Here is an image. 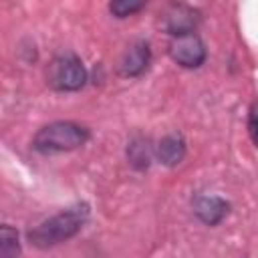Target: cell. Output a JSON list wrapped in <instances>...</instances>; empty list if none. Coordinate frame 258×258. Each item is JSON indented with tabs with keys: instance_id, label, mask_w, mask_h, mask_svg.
Masks as SVG:
<instances>
[{
	"instance_id": "cell-1",
	"label": "cell",
	"mask_w": 258,
	"mask_h": 258,
	"mask_svg": "<svg viewBox=\"0 0 258 258\" xmlns=\"http://www.w3.org/2000/svg\"><path fill=\"white\" fill-rule=\"evenodd\" d=\"M87 216H89V206L87 204H79L75 208H69V210L44 220L36 228H32L28 232V242L36 248L56 246V244L73 238L83 228Z\"/></svg>"
},
{
	"instance_id": "cell-2",
	"label": "cell",
	"mask_w": 258,
	"mask_h": 258,
	"mask_svg": "<svg viewBox=\"0 0 258 258\" xmlns=\"http://www.w3.org/2000/svg\"><path fill=\"white\" fill-rule=\"evenodd\" d=\"M89 139V131L73 121H54L50 125H44L34 135L32 147L40 153H60V151H73L85 145Z\"/></svg>"
},
{
	"instance_id": "cell-3",
	"label": "cell",
	"mask_w": 258,
	"mask_h": 258,
	"mask_svg": "<svg viewBox=\"0 0 258 258\" xmlns=\"http://www.w3.org/2000/svg\"><path fill=\"white\" fill-rule=\"evenodd\" d=\"M48 83L56 91H79L87 83V69L75 54H60L48 64Z\"/></svg>"
},
{
	"instance_id": "cell-4",
	"label": "cell",
	"mask_w": 258,
	"mask_h": 258,
	"mask_svg": "<svg viewBox=\"0 0 258 258\" xmlns=\"http://www.w3.org/2000/svg\"><path fill=\"white\" fill-rule=\"evenodd\" d=\"M167 52L173 62H177L183 69H198L206 60V44L196 32L171 36Z\"/></svg>"
},
{
	"instance_id": "cell-5",
	"label": "cell",
	"mask_w": 258,
	"mask_h": 258,
	"mask_svg": "<svg viewBox=\"0 0 258 258\" xmlns=\"http://www.w3.org/2000/svg\"><path fill=\"white\" fill-rule=\"evenodd\" d=\"M200 22V12L187 4H169L159 18V24L171 36L194 32Z\"/></svg>"
},
{
	"instance_id": "cell-6",
	"label": "cell",
	"mask_w": 258,
	"mask_h": 258,
	"mask_svg": "<svg viewBox=\"0 0 258 258\" xmlns=\"http://www.w3.org/2000/svg\"><path fill=\"white\" fill-rule=\"evenodd\" d=\"M149 60H151L149 44L145 40H137L125 50L119 62V73L123 77H139L149 67Z\"/></svg>"
},
{
	"instance_id": "cell-7",
	"label": "cell",
	"mask_w": 258,
	"mask_h": 258,
	"mask_svg": "<svg viewBox=\"0 0 258 258\" xmlns=\"http://www.w3.org/2000/svg\"><path fill=\"white\" fill-rule=\"evenodd\" d=\"M194 212H196V216L204 224L216 226V224H220L228 216L230 204L226 200L218 198V196H200L194 202Z\"/></svg>"
},
{
	"instance_id": "cell-8",
	"label": "cell",
	"mask_w": 258,
	"mask_h": 258,
	"mask_svg": "<svg viewBox=\"0 0 258 258\" xmlns=\"http://www.w3.org/2000/svg\"><path fill=\"white\" fill-rule=\"evenodd\" d=\"M155 155L163 165H169V167L181 163L183 157H185V141H183V137L179 133L165 135L155 145Z\"/></svg>"
},
{
	"instance_id": "cell-9",
	"label": "cell",
	"mask_w": 258,
	"mask_h": 258,
	"mask_svg": "<svg viewBox=\"0 0 258 258\" xmlns=\"http://www.w3.org/2000/svg\"><path fill=\"white\" fill-rule=\"evenodd\" d=\"M151 157H153V147L149 145L147 139L143 137H137L129 143L127 147V159L133 167L137 169H147L149 163H151Z\"/></svg>"
},
{
	"instance_id": "cell-10",
	"label": "cell",
	"mask_w": 258,
	"mask_h": 258,
	"mask_svg": "<svg viewBox=\"0 0 258 258\" xmlns=\"http://www.w3.org/2000/svg\"><path fill=\"white\" fill-rule=\"evenodd\" d=\"M18 256H20L18 232L8 224H0V258H18Z\"/></svg>"
},
{
	"instance_id": "cell-11",
	"label": "cell",
	"mask_w": 258,
	"mask_h": 258,
	"mask_svg": "<svg viewBox=\"0 0 258 258\" xmlns=\"http://www.w3.org/2000/svg\"><path fill=\"white\" fill-rule=\"evenodd\" d=\"M145 6V2H133V0H117V2H111L109 4V10L117 16V18H125V16H131L133 12L141 10Z\"/></svg>"
},
{
	"instance_id": "cell-12",
	"label": "cell",
	"mask_w": 258,
	"mask_h": 258,
	"mask_svg": "<svg viewBox=\"0 0 258 258\" xmlns=\"http://www.w3.org/2000/svg\"><path fill=\"white\" fill-rule=\"evenodd\" d=\"M248 131H250L252 141L256 143V105L250 107V115H248Z\"/></svg>"
}]
</instances>
